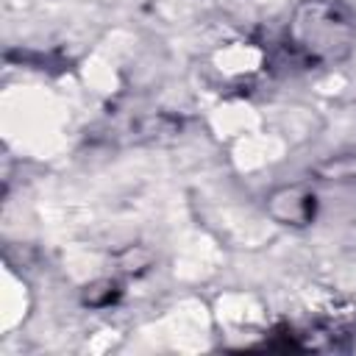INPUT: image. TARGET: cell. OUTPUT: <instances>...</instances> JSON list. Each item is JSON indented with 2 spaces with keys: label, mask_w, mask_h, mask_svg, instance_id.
<instances>
[{
  "label": "cell",
  "mask_w": 356,
  "mask_h": 356,
  "mask_svg": "<svg viewBox=\"0 0 356 356\" xmlns=\"http://www.w3.org/2000/svg\"><path fill=\"white\" fill-rule=\"evenodd\" d=\"M289 44L306 64H337L353 53L356 19L339 0H303L289 22Z\"/></svg>",
  "instance_id": "6da1fadb"
},
{
  "label": "cell",
  "mask_w": 356,
  "mask_h": 356,
  "mask_svg": "<svg viewBox=\"0 0 356 356\" xmlns=\"http://www.w3.org/2000/svg\"><path fill=\"white\" fill-rule=\"evenodd\" d=\"M267 211L273 220L284 222V225H306L314 220L317 211V197L312 189L292 184V186H281L270 195L267 200Z\"/></svg>",
  "instance_id": "7a4b0ae2"
},
{
  "label": "cell",
  "mask_w": 356,
  "mask_h": 356,
  "mask_svg": "<svg viewBox=\"0 0 356 356\" xmlns=\"http://www.w3.org/2000/svg\"><path fill=\"white\" fill-rule=\"evenodd\" d=\"M314 172H317L320 178H325V181H348V178H356V153L331 156V159H325Z\"/></svg>",
  "instance_id": "3957f363"
},
{
  "label": "cell",
  "mask_w": 356,
  "mask_h": 356,
  "mask_svg": "<svg viewBox=\"0 0 356 356\" xmlns=\"http://www.w3.org/2000/svg\"><path fill=\"white\" fill-rule=\"evenodd\" d=\"M117 295H120V286H117L114 281L103 278V281H95L92 286H86L83 300H86L89 306H108V303H111Z\"/></svg>",
  "instance_id": "277c9868"
}]
</instances>
